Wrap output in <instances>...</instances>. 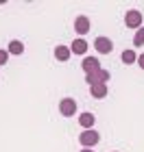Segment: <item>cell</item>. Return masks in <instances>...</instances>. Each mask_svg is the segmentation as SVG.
I'll return each instance as SVG.
<instances>
[{"instance_id":"obj_1","label":"cell","mask_w":144,"mask_h":152,"mask_svg":"<svg viewBox=\"0 0 144 152\" xmlns=\"http://www.w3.org/2000/svg\"><path fill=\"white\" fill-rule=\"evenodd\" d=\"M79 141H81V146H83L85 150H92L96 143L100 141V135L96 133L94 128H90V130H83V133L79 135Z\"/></svg>"},{"instance_id":"obj_2","label":"cell","mask_w":144,"mask_h":152,"mask_svg":"<svg viewBox=\"0 0 144 152\" xmlns=\"http://www.w3.org/2000/svg\"><path fill=\"white\" fill-rule=\"evenodd\" d=\"M125 24L129 26V28H142L144 26V18H142V11H138V9H129L127 13H125Z\"/></svg>"},{"instance_id":"obj_3","label":"cell","mask_w":144,"mask_h":152,"mask_svg":"<svg viewBox=\"0 0 144 152\" xmlns=\"http://www.w3.org/2000/svg\"><path fill=\"white\" fill-rule=\"evenodd\" d=\"M85 80H87V85H90V87H92V85H107V80H109V72L100 67L98 72L87 74V76H85Z\"/></svg>"},{"instance_id":"obj_4","label":"cell","mask_w":144,"mask_h":152,"mask_svg":"<svg viewBox=\"0 0 144 152\" xmlns=\"http://www.w3.org/2000/svg\"><path fill=\"white\" fill-rule=\"evenodd\" d=\"M59 111L64 117H72L74 113H77V100L74 98H64L59 102Z\"/></svg>"},{"instance_id":"obj_5","label":"cell","mask_w":144,"mask_h":152,"mask_svg":"<svg viewBox=\"0 0 144 152\" xmlns=\"http://www.w3.org/2000/svg\"><path fill=\"white\" fill-rule=\"evenodd\" d=\"M94 48H96V52H100V54H109L114 50V41L109 37H96L94 39Z\"/></svg>"},{"instance_id":"obj_6","label":"cell","mask_w":144,"mask_h":152,"mask_svg":"<svg viewBox=\"0 0 144 152\" xmlns=\"http://www.w3.org/2000/svg\"><path fill=\"white\" fill-rule=\"evenodd\" d=\"M70 48V54H79V57H83V54L87 52V48H90V44L83 39V37H77L72 41V46H68Z\"/></svg>"},{"instance_id":"obj_7","label":"cell","mask_w":144,"mask_h":152,"mask_svg":"<svg viewBox=\"0 0 144 152\" xmlns=\"http://www.w3.org/2000/svg\"><path fill=\"white\" fill-rule=\"evenodd\" d=\"M81 67H83L85 74H94V72L100 70V61L96 59V57H87V59L81 61Z\"/></svg>"},{"instance_id":"obj_8","label":"cell","mask_w":144,"mask_h":152,"mask_svg":"<svg viewBox=\"0 0 144 152\" xmlns=\"http://www.w3.org/2000/svg\"><path fill=\"white\" fill-rule=\"evenodd\" d=\"M90 26L92 24H90V18L87 15H79L77 20H74V31H77L81 37H83L85 33H90Z\"/></svg>"},{"instance_id":"obj_9","label":"cell","mask_w":144,"mask_h":152,"mask_svg":"<svg viewBox=\"0 0 144 152\" xmlns=\"http://www.w3.org/2000/svg\"><path fill=\"white\" fill-rule=\"evenodd\" d=\"M70 57H72V54H70V48H68V46H57V48H55V59H57V61L66 63Z\"/></svg>"},{"instance_id":"obj_10","label":"cell","mask_w":144,"mask_h":152,"mask_svg":"<svg viewBox=\"0 0 144 152\" xmlns=\"http://www.w3.org/2000/svg\"><path fill=\"white\" fill-rule=\"evenodd\" d=\"M94 122H96L94 113H81V115H79V124H81L85 130H90V128L94 126Z\"/></svg>"},{"instance_id":"obj_11","label":"cell","mask_w":144,"mask_h":152,"mask_svg":"<svg viewBox=\"0 0 144 152\" xmlns=\"http://www.w3.org/2000/svg\"><path fill=\"white\" fill-rule=\"evenodd\" d=\"M22 52H24V44H22V41H18V39L9 41V48H7V54H16V57H20Z\"/></svg>"},{"instance_id":"obj_12","label":"cell","mask_w":144,"mask_h":152,"mask_svg":"<svg viewBox=\"0 0 144 152\" xmlns=\"http://www.w3.org/2000/svg\"><path fill=\"white\" fill-rule=\"evenodd\" d=\"M90 94H92V98H96V100L105 98V96H107V85H92Z\"/></svg>"},{"instance_id":"obj_13","label":"cell","mask_w":144,"mask_h":152,"mask_svg":"<svg viewBox=\"0 0 144 152\" xmlns=\"http://www.w3.org/2000/svg\"><path fill=\"white\" fill-rule=\"evenodd\" d=\"M135 59H138L135 50H125V52H122V63H125V65H131V63H135Z\"/></svg>"},{"instance_id":"obj_14","label":"cell","mask_w":144,"mask_h":152,"mask_svg":"<svg viewBox=\"0 0 144 152\" xmlns=\"http://www.w3.org/2000/svg\"><path fill=\"white\" fill-rule=\"evenodd\" d=\"M133 46H135V48L144 46V26H142V28H138V31H135V37H133Z\"/></svg>"},{"instance_id":"obj_15","label":"cell","mask_w":144,"mask_h":152,"mask_svg":"<svg viewBox=\"0 0 144 152\" xmlns=\"http://www.w3.org/2000/svg\"><path fill=\"white\" fill-rule=\"evenodd\" d=\"M7 61H9V54H7V50H0V65H7Z\"/></svg>"},{"instance_id":"obj_16","label":"cell","mask_w":144,"mask_h":152,"mask_svg":"<svg viewBox=\"0 0 144 152\" xmlns=\"http://www.w3.org/2000/svg\"><path fill=\"white\" fill-rule=\"evenodd\" d=\"M135 63H138V65L142 67V70H144V52H142V54H138V59H135Z\"/></svg>"},{"instance_id":"obj_17","label":"cell","mask_w":144,"mask_h":152,"mask_svg":"<svg viewBox=\"0 0 144 152\" xmlns=\"http://www.w3.org/2000/svg\"><path fill=\"white\" fill-rule=\"evenodd\" d=\"M81 152H94V150H85V148H83V150H81Z\"/></svg>"}]
</instances>
